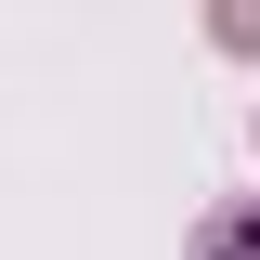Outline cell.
Instances as JSON below:
<instances>
[{"label":"cell","instance_id":"obj_1","mask_svg":"<svg viewBox=\"0 0 260 260\" xmlns=\"http://www.w3.org/2000/svg\"><path fill=\"white\" fill-rule=\"evenodd\" d=\"M195 260H260V208H221V221H208V247Z\"/></svg>","mask_w":260,"mask_h":260}]
</instances>
